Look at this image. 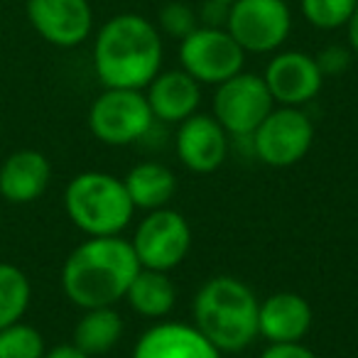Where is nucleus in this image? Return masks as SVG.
<instances>
[{
  "label": "nucleus",
  "mask_w": 358,
  "mask_h": 358,
  "mask_svg": "<svg viewBox=\"0 0 358 358\" xmlns=\"http://www.w3.org/2000/svg\"><path fill=\"white\" fill-rule=\"evenodd\" d=\"M253 150L268 167H292L314 143V123L297 106L273 108L255 128Z\"/></svg>",
  "instance_id": "1a4fd4ad"
},
{
  "label": "nucleus",
  "mask_w": 358,
  "mask_h": 358,
  "mask_svg": "<svg viewBox=\"0 0 358 358\" xmlns=\"http://www.w3.org/2000/svg\"><path fill=\"white\" fill-rule=\"evenodd\" d=\"M312 307L297 292H275L260 302L258 334L270 343H297L312 329Z\"/></svg>",
  "instance_id": "2eb2a0df"
},
{
  "label": "nucleus",
  "mask_w": 358,
  "mask_h": 358,
  "mask_svg": "<svg viewBox=\"0 0 358 358\" xmlns=\"http://www.w3.org/2000/svg\"><path fill=\"white\" fill-rule=\"evenodd\" d=\"M123 331V317L113 307L84 309V317L74 327V346L89 356H101L118 346Z\"/></svg>",
  "instance_id": "aec40b11"
},
{
  "label": "nucleus",
  "mask_w": 358,
  "mask_h": 358,
  "mask_svg": "<svg viewBox=\"0 0 358 358\" xmlns=\"http://www.w3.org/2000/svg\"><path fill=\"white\" fill-rule=\"evenodd\" d=\"M148 103L155 118L164 123H182L196 113L201 103V84L185 69L159 71L148 84Z\"/></svg>",
  "instance_id": "dca6fc26"
},
{
  "label": "nucleus",
  "mask_w": 358,
  "mask_h": 358,
  "mask_svg": "<svg viewBox=\"0 0 358 358\" xmlns=\"http://www.w3.org/2000/svg\"><path fill=\"white\" fill-rule=\"evenodd\" d=\"M273 96L263 76L238 71L219 84L214 94V118L231 135H253L273 110Z\"/></svg>",
  "instance_id": "9d476101"
},
{
  "label": "nucleus",
  "mask_w": 358,
  "mask_h": 358,
  "mask_svg": "<svg viewBox=\"0 0 358 358\" xmlns=\"http://www.w3.org/2000/svg\"><path fill=\"white\" fill-rule=\"evenodd\" d=\"M314 59H317V64L324 76H334V74H341V71H346L348 66H351V52H348L346 47L331 45V47H327V50L319 52Z\"/></svg>",
  "instance_id": "393cba45"
},
{
  "label": "nucleus",
  "mask_w": 358,
  "mask_h": 358,
  "mask_svg": "<svg viewBox=\"0 0 358 358\" xmlns=\"http://www.w3.org/2000/svg\"><path fill=\"white\" fill-rule=\"evenodd\" d=\"M226 135L229 133L214 115H189L179 123L177 138H174L179 162L196 174L216 172L229 155V138Z\"/></svg>",
  "instance_id": "f8f14e48"
},
{
  "label": "nucleus",
  "mask_w": 358,
  "mask_h": 358,
  "mask_svg": "<svg viewBox=\"0 0 358 358\" xmlns=\"http://www.w3.org/2000/svg\"><path fill=\"white\" fill-rule=\"evenodd\" d=\"M226 30L243 52L265 55L285 45L292 30V15L285 0H236L229 6Z\"/></svg>",
  "instance_id": "6e6552de"
},
{
  "label": "nucleus",
  "mask_w": 358,
  "mask_h": 358,
  "mask_svg": "<svg viewBox=\"0 0 358 358\" xmlns=\"http://www.w3.org/2000/svg\"><path fill=\"white\" fill-rule=\"evenodd\" d=\"M196 17H201V22H204L201 27H224L229 20V6L216 3V0H206Z\"/></svg>",
  "instance_id": "bb28decb"
},
{
  "label": "nucleus",
  "mask_w": 358,
  "mask_h": 358,
  "mask_svg": "<svg viewBox=\"0 0 358 358\" xmlns=\"http://www.w3.org/2000/svg\"><path fill=\"white\" fill-rule=\"evenodd\" d=\"M260 299L238 278L216 275L199 287L192 304L194 327L219 351L236 353L248 348L258 336Z\"/></svg>",
  "instance_id": "7ed1b4c3"
},
{
  "label": "nucleus",
  "mask_w": 358,
  "mask_h": 358,
  "mask_svg": "<svg viewBox=\"0 0 358 358\" xmlns=\"http://www.w3.org/2000/svg\"><path fill=\"white\" fill-rule=\"evenodd\" d=\"M45 358H91V356L81 351V348H76L74 343H62V346L47 351Z\"/></svg>",
  "instance_id": "cd10ccee"
},
{
  "label": "nucleus",
  "mask_w": 358,
  "mask_h": 358,
  "mask_svg": "<svg viewBox=\"0 0 358 358\" xmlns=\"http://www.w3.org/2000/svg\"><path fill=\"white\" fill-rule=\"evenodd\" d=\"M30 280L20 268L0 263V329L20 322L30 307Z\"/></svg>",
  "instance_id": "412c9836"
},
{
  "label": "nucleus",
  "mask_w": 358,
  "mask_h": 358,
  "mask_svg": "<svg viewBox=\"0 0 358 358\" xmlns=\"http://www.w3.org/2000/svg\"><path fill=\"white\" fill-rule=\"evenodd\" d=\"M263 79L273 101L282 106L309 103L324 84V74L317 59L304 52H280L270 59Z\"/></svg>",
  "instance_id": "ddd939ff"
},
{
  "label": "nucleus",
  "mask_w": 358,
  "mask_h": 358,
  "mask_svg": "<svg viewBox=\"0 0 358 358\" xmlns=\"http://www.w3.org/2000/svg\"><path fill=\"white\" fill-rule=\"evenodd\" d=\"M64 209L71 224L89 238L118 236L135 214L123 179L106 172L76 174L66 185Z\"/></svg>",
  "instance_id": "20e7f679"
},
{
  "label": "nucleus",
  "mask_w": 358,
  "mask_h": 358,
  "mask_svg": "<svg viewBox=\"0 0 358 358\" xmlns=\"http://www.w3.org/2000/svg\"><path fill=\"white\" fill-rule=\"evenodd\" d=\"M133 250L138 255L140 268L162 270L169 273L179 263H185L192 248V229L189 221L174 209H155L148 211L133 236Z\"/></svg>",
  "instance_id": "0eeeda50"
},
{
  "label": "nucleus",
  "mask_w": 358,
  "mask_h": 358,
  "mask_svg": "<svg viewBox=\"0 0 358 358\" xmlns=\"http://www.w3.org/2000/svg\"><path fill=\"white\" fill-rule=\"evenodd\" d=\"M182 69L199 84H224L243 71L245 52L224 27H196L192 35L179 40Z\"/></svg>",
  "instance_id": "423d86ee"
},
{
  "label": "nucleus",
  "mask_w": 358,
  "mask_h": 358,
  "mask_svg": "<svg viewBox=\"0 0 358 358\" xmlns=\"http://www.w3.org/2000/svg\"><path fill=\"white\" fill-rule=\"evenodd\" d=\"M216 3H224V6H234L236 0H216Z\"/></svg>",
  "instance_id": "c756f323"
},
{
  "label": "nucleus",
  "mask_w": 358,
  "mask_h": 358,
  "mask_svg": "<svg viewBox=\"0 0 358 358\" xmlns=\"http://www.w3.org/2000/svg\"><path fill=\"white\" fill-rule=\"evenodd\" d=\"M358 0H302V15L319 30H338L348 25Z\"/></svg>",
  "instance_id": "5701e85b"
},
{
  "label": "nucleus",
  "mask_w": 358,
  "mask_h": 358,
  "mask_svg": "<svg viewBox=\"0 0 358 358\" xmlns=\"http://www.w3.org/2000/svg\"><path fill=\"white\" fill-rule=\"evenodd\" d=\"M140 263L133 243L120 236H94L71 250L62 268V287L81 309L113 307L125 297Z\"/></svg>",
  "instance_id": "f257e3e1"
},
{
  "label": "nucleus",
  "mask_w": 358,
  "mask_h": 358,
  "mask_svg": "<svg viewBox=\"0 0 358 358\" xmlns=\"http://www.w3.org/2000/svg\"><path fill=\"white\" fill-rule=\"evenodd\" d=\"M27 17L37 35L57 47L81 45L94 27L89 0H27Z\"/></svg>",
  "instance_id": "9b49d317"
},
{
  "label": "nucleus",
  "mask_w": 358,
  "mask_h": 358,
  "mask_svg": "<svg viewBox=\"0 0 358 358\" xmlns=\"http://www.w3.org/2000/svg\"><path fill=\"white\" fill-rule=\"evenodd\" d=\"M162 35L150 20L123 13L106 22L96 35L94 69L106 89L143 91L162 66Z\"/></svg>",
  "instance_id": "f03ea898"
},
{
  "label": "nucleus",
  "mask_w": 358,
  "mask_h": 358,
  "mask_svg": "<svg viewBox=\"0 0 358 358\" xmlns=\"http://www.w3.org/2000/svg\"><path fill=\"white\" fill-rule=\"evenodd\" d=\"M346 27H348V42H351V50L358 55V8L351 15V20H348Z\"/></svg>",
  "instance_id": "c85d7f7f"
},
{
  "label": "nucleus",
  "mask_w": 358,
  "mask_h": 358,
  "mask_svg": "<svg viewBox=\"0 0 358 358\" xmlns=\"http://www.w3.org/2000/svg\"><path fill=\"white\" fill-rule=\"evenodd\" d=\"M133 358H221V351L194 324L162 322L138 338Z\"/></svg>",
  "instance_id": "4468645a"
},
{
  "label": "nucleus",
  "mask_w": 358,
  "mask_h": 358,
  "mask_svg": "<svg viewBox=\"0 0 358 358\" xmlns=\"http://www.w3.org/2000/svg\"><path fill=\"white\" fill-rule=\"evenodd\" d=\"M125 299L140 317L162 319L174 309L177 287L169 280V275L162 273V270L140 268L133 282H130L128 292H125Z\"/></svg>",
  "instance_id": "6ab92c4d"
},
{
  "label": "nucleus",
  "mask_w": 358,
  "mask_h": 358,
  "mask_svg": "<svg viewBox=\"0 0 358 358\" xmlns=\"http://www.w3.org/2000/svg\"><path fill=\"white\" fill-rule=\"evenodd\" d=\"M45 338L30 324L15 322L0 329V358H45Z\"/></svg>",
  "instance_id": "4be33fe9"
},
{
  "label": "nucleus",
  "mask_w": 358,
  "mask_h": 358,
  "mask_svg": "<svg viewBox=\"0 0 358 358\" xmlns=\"http://www.w3.org/2000/svg\"><path fill=\"white\" fill-rule=\"evenodd\" d=\"M152 120L148 99L138 89H106L89 110L91 133L113 148L140 140L152 128Z\"/></svg>",
  "instance_id": "39448f33"
},
{
  "label": "nucleus",
  "mask_w": 358,
  "mask_h": 358,
  "mask_svg": "<svg viewBox=\"0 0 358 358\" xmlns=\"http://www.w3.org/2000/svg\"><path fill=\"white\" fill-rule=\"evenodd\" d=\"M123 185L135 209L155 211L169 204L177 189V177L159 162H140L125 174Z\"/></svg>",
  "instance_id": "a211bd4d"
},
{
  "label": "nucleus",
  "mask_w": 358,
  "mask_h": 358,
  "mask_svg": "<svg viewBox=\"0 0 358 358\" xmlns=\"http://www.w3.org/2000/svg\"><path fill=\"white\" fill-rule=\"evenodd\" d=\"M52 164L37 150H17L0 164V196L10 204H30L47 192Z\"/></svg>",
  "instance_id": "f3484780"
},
{
  "label": "nucleus",
  "mask_w": 358,
  "mask_h": 358,
  "mask_svg": "<svg viewBox=\"0 0 358 358\" xmlns=\"http://www.w3.org/2000/svg\"><path fill=\"white\" fill-rule=\"evenodd\" d=\"M199 27V17L185 3H167V6L159 10V30L169 37H177V40H185L187 35Z\"/></svg>",
  "instance_id": "b1692460"
},
{
  "label": "nucleus",
  "mask_w": 358,
  "mask_h": 358,
  "mask_svg": "<svg viewBox=\"0 0 358 358\" xmlns=\"http://www.w3.org/2000/svg\"><path fill=\"white\" fill-rule=\"evenodd\" d=\"M260 358H317L312 348H307L304 343H270Z\"/></svg>",
  "instance_id": "a878e982"
}]
</instances>
